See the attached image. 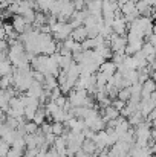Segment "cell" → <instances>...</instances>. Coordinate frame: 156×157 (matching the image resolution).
<instances>
[{"instance_id":"cell-15","label":"cell","mask_w":156,"mask_h":157,"mask_svg":"<svg viewBox=\"0 0 156 157\" xmlns=\"http://www.w3.org/2000/svg\"><path fill=\"white\" fill-rule=\"evenodd\" d=\"M0 140H2V139H0Z\"/></svg>"},{"instance_id":"cell-1","label":"cell","mask_w":156,"mask_h":157,"mask_svg":"<svg viewBox=\"0 0 156 157\" xmlns=\"http://www.w3.org/2000/svg\"><path fill=\"white\" fill-rule=\"evenodd\" d=\"M97 72L103 73L104 76H107V79H110V78L113 76V73L116 72V66H115L112 61H104L103 64L98 67V70H97Z\"/></svg>"},{"instance_id":"cell-3","label":"cell","mask_w":156,"mask_h":157,"mask_svg":"<svg viewBox=\"0 0 156 157\" xmlns=\"http://www.w3.org/2000/svg\"><path fill=\"white\" fill-rule=\"evenodd\" d=\"M70 38H72L74 41H77V43H81L83 40L87 38V29H86L84 26H78V28L72 29V32H70Z\"/></svg>"},{"instance_id":"cell-6","label":"cell","mask_w":156,"mask_h":157,"mask_svg":"<svg viewBox=\"0 0 156 157\" xmlns=\"http://www.w3.org/2000/svg\"><path fill=\"white\" fill-rule=\"evenodd\" d=\"M130 96H132V93H130V87H126V89L118 90V96H116V99H119V101H122V102H127V101L130 99Z\"/></svg>"},{"instance_id":"cell-8","label":"cell","mask_w":156,"mask_h":157,"mask_svg":"<svg viewBox=\"0 0 156 157\" xmlns=\"http://www.w3.org/2000/svg\"><path fill=\"white\" fill-rule=\"evenodd\" d=\"M23 130H25V134H34V133L38 130V127H37L34 122H26L25 127H23Z\"/></svg>"},{"instance_id":"cell-13","label":"cell","mask_w":156,"mask_h":157,"mask_svg":"<svg viewBox=\"0 0 156 157\" xmlns=\"http://www.w3.org/2000/svg\"><path fill=\"white\" fill-rule=\"evenodd\" d=\"M54 142H55V136H54L52 133L45 134V144H48L49 147H52V145H54Z\"/></svg>"},{"instance_id":"cell-2","label":"cell","mask_w":156,"mask_h":157,"mask_svg":"<svg viewBox=\"0 0 156 157\" xmlns=\"http://www.w3.org/2000/svg\"><path fill=\"white\" fill-rule=\"evenodd\" d=\"M11 25H12L14 32L18 34V35L26 31V23H25V20L22 18V15H14V17L11 18Z\"/></svg>"},{"instance_id":"cell-9","label":"cell","mask_w":156,"mask_h":157,"mask_svg":"<svg viewBox=\"0 0 156 157\" xmlns=\"http://www.w3.org/2000/svg\"><path fill=\"white\" fill-rule=\"evenodd\" d=\"M23 153L25 151H22V150H15V148L9 147V150L6 153V157H23Z\"/></svg>"},{"instance_id":"cell-11","label":"cell","mask_w":156,"mask_h":157,"mask_svg":"<svg viewBox=\"0 0 156 157\" xmlns=\"http://www.w3.org/2000/svg\"><path fill=\"white\" fill-rule=\"evenodd\" d=\"M9 150V145L5 144L3 140H0V157H6V153Z\"/></svg>"},{"instance_id":"cell-10","label":"cell","mask_w":156,"mask_h":157,"mask_svg":"<svg viewBox=\"0 0 156 157\" xmlns=\"http://www.w3.org/2000/svg\"><path fill=\"white\" fill-rule=\"evenodd\" d=\"M72 3H74L75 11H83V9H86V2H84V0H72Z\"/></svg>"},{"instance_id":"cell-14","label":"cell","mask_w":156,"mask_h":157,"mask_svg":"<svg viewBox=\"0 0 156 157\" xmlns=\"http://www.w3.org/2000/svg\"><path fill=\"white\" fill-rule=\"evenodd\" d=\"M74 157H94V156H89V154H86V153H83V151L80 150V151H78V153H77Z\"/></svg>"},{"instance_id":"cell-5","label":"cell","mask_w":156,"mask_h":157,"mask_svg":"<svg viewBox=\"0 0 156 157\" xmlns=\"http://www.w3.org/2000/svg\"><path fill=\"white\" fill-rule=\"evenodd\" d=\"M63 131H64V125H63L61 122H51V133L55 137L61 136Z\"/></svg>"},{"instance_id":"cell-4","label":"cell","mask_w":156,"mask_h":157,"mask_svg":"<svg viewBox=\"0 0 156 157\" xmlns=\"http://www.w3.org/2000/svg\"><path fill=\"white\" fill-rule=\"evenodd\" d=\"M32 122H34L37 127H40L42 124L46 122V114H45V108H43V107H38V108H37V111H35V114H34V117H32Z\"/></svg>"},{"instance_id":"cell-7","label":"cell","mask_w":156,"mask_h":157,"mask_svg":"<svg viewBox=\"0 0 156 157\" xmlns=\"http://www.w3.org/2000/svg\"><path fill=\"white\" fill-rule=\"evenodd\" d=\"M22 18L25 20L26 25H32L34 23V18H35V11L34 9H28L26 12L22 14Z\"/></svg>"},{"instance_id":"cell-12","label":"cell","mask_w":156,"mask_h":157,"mask_svg":"<svg viewBox=\"0 0 156 157\" xmlns=\"http://www.w3.org/2000/svg\"><path fill=\"white\" fill-rule=\"evenodd\" d=\"M66 101H67V98H66L64 95H61V96H58V98H57V99L54 101V104L57 105L58 108H61V107L64 105V102H66Z\"/></svg>"}]
</instances>
